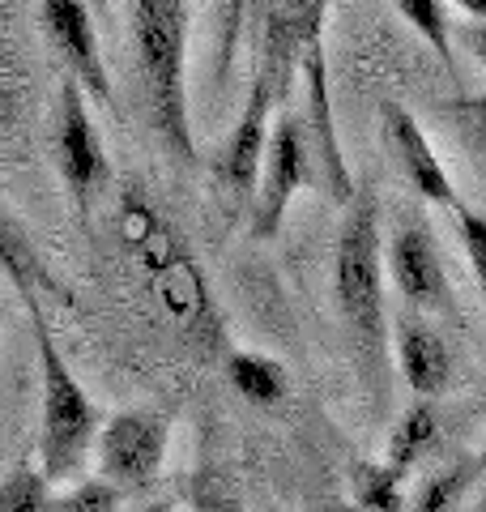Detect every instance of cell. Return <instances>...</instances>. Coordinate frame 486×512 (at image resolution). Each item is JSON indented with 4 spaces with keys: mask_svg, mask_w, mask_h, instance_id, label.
Wrapping results in <instances>:
<instances>
[{
    "mask_svg": "<svg viewBox=\"0 0 486 512\" xmlns=\"http://www.w3.org/2000/svg\"><path fill=\"white\" fill-rule=\"evenodd\" d=\"M337 308H342L350 346L359 355L363 380L380 389L388 367V291H384V239H380V201L371 184H354L346 218L337 231Z\"/></svg>",
    "mask_w": 486,
    "mask_h": 512,
    "instance_id": "cell-1",
    "label": "cell"
},
{
    "mask_svg": "<svg viewBox=\"0 0 486 512\" xmlns=\"http://www.w3.org/2000/svg\"><path fill=\"white\" fill-rule=\"evenodd\" d=\"M128 35H133L145 111H150L162 150L180 167H197V141H192L184 86L188 0H128Z\"/></svg>",
    "mask_w": 486,
    "mask_h": 512,
    "instance_id": "cell-2",
    "label": "cell"
},
{
    "mask_svg": "<svg viewBox=\"0 0 486 512\" xmlns=\"http://www.w3.org/2000/svg\"><path fill=\"white\" fill-rule=\"evenodd\" d=\"M30 325H35V346H39V372H43V414H39V470L47 483H73L86 470V457L94 453L99 440V410H94L90 393L81 380L69 372L60 346L43 320V308H30Z\"/></svg>",
    "mask_w": 486,
    "mask_h": 512,
    "instance_id": "cell-3",
    "label": "cell"
},
{
    "mask_svg": "<svg viewBox=\"0 0 486 512\" xmlns=\"http://www.w3.org/2000/svg\"><path fill=\"white\" fill-rule=\"evenodd\" d=\"M56 167L77 205V214H90L94 201L111 184V163H107L103 137L86 107V90L69 73H64V82L56 90Z\"/></svg>",
    "mask_w": 486,
    "mask_h": 512,
    "instance_id": "cell-4",
    "label": "cell"
},
{
    "mask_svg": "<svg viewBox=\"0 0 486 512\" xmlns=\"http://www.w3.org/2000/svg\"><path fill=\"white\" fill-rule=\"evenodd\" d=\"M171 440V414L162 410H128L99 427L94 457H99V478H107L120 495L154 487L167 461Z\"/></svg>",
    "mask_w": 486,
    "mask_h": 512,
    "instance_id": "cell-5",
    "label": "cell"
},
{
    "mask_svg": "<svg viewBox=\"0 0 486 512\" xmlns=\"http://www.w3.org/2000/svg\"><path fill=\"white\" fill-rule=\"evenodd\" d=\"M303 184H312V154H307V137H303V116L286 111L282 120H273L269 128V146H265V163L256 175L252 188V231L261 239H273L282 227V218L295 201V192Z\"/></svg>",
    "mask_w": 486,
    "mask_h": 512,
    "instance_id": "cell-6",
    "label": "cell"
},
{
    "mask_svg": "<svg viewBox=\"0 0 486 512\" xmlns=\"http://www.w3.org/2000/svg\"><path fill=\"white\" fill-rule=\"evenodd\" d=\"M299 77H303V137H307V154H312V184H320L333 201H350L354 197V175L337 141V124H333V99H329V73H324V39H312L303 47L299 60Z\"/></svg>",
    "mask_w": 486,
    "mask_h": 512,
    "instance_id": "cell-7",
    "label": "cell"
},
{
    "mask_svg": "<svg viewBox=\"0 0 486 512\" xmlns=\"http://www.w3.org/2000/svg\"><path fill=\"white\" fill-rule=\"evenodd\" d=\"M282 86L273 82V73L256 69L252 86H248V99L239 107V120L235 128L226 133V141L214 150V180L231 192V197H252L256 188V175H261L265 163V146H269V128H273V107L282 103Z\"/></svg>",
    "mask_w": 486,
    "mask_h": 512,
    "instance_id": "cell-8",
    "label": "cell"
},
{
    "mask_svg": "<svg viewBox=\"0 0 486 512\" xmlns=\"http://www.w3.org/2000/svg\"><path fill=\"white\" fill-rule=\"evenodd\" d=\"M39 30L64 64V73L86 90V99L111 103V73L99 47V26L86 0H39Z\"/></svg>",
    "mask_w": 486,
    "mask_h": 512,
    "instance_id": "cell-9",
    "label": "cell"
},
{
    "mask_svg": "<svg viewBox=\"0 0 486 512\" xmlns=\"http://www.w3.org/2000/svg\"><path fill=\"white\" fill-rule=\"evenodd\" d=\"M384 269H393V286L405 299V308L423 316H452L448 269L440 261V248H435V235L418 218H405L397 227Z\"/></svg>",
    "mask_w": 486,
    "mask_h": 512,
    "instance_id": "cell-10",
    "label": "cell"
},
{
    "mask_svg": "<svg viewBox=\"0 0 486 512\" xmlns=\"http://www.w3.org/2000/svg\"><path fill=\"white\" fill-rule=\"evenodd\" d=\"M380 137H384V150L393 158V167L401 171L405 188H414L423 201L431 205H448V210H457V188H452L444 163L435 158L427 133L418 128L414 111L401 107V103H384L380 107Z\"/></svg>",
    "mask_w": 486,
    "mask_h": 512,
    "instance_id": "cell-11",
    "label": "cell"
},
{
    "mask_svg": "<svg viewBox=\"0 0 486 512\" xmlns=\"http://www.w3.org/2000/svg\"><path fill=\"white\" fill-rule=\"evenodd\" d=\"M324 5H329V0H269L265 30H261V64H256V69L273 73V82L282 90L290 86V77L299 73L303 47L320 39Z\"/></svg>",
    "mask_w": 486,
    "mask_h": 512,
    "instance_id": "cell-12",
    "label": "cell"
},
{
    "mask_svg": "<svg viewBox=\"0 0 486 512\" xmlns=\"http://www.w3.org/2000/svg\"><path fill=\"white\" fill-rule=\"evenodd\" d=\"M393 338H397V363L405 384L418 397H440L452 380V350L440 338V329L431 325V316L405 308L393 316Z\"/></svg>",
    "mask_w": 486,
    "mask_h": 512,
    "instance_id": "cell-13",
    "label": "cell"
},
{
    "mask_svg": "<svg viewBox=\"0 0 486 512\" xmlns=\"http://www.w3.org/2000/svg\"><path fill=\"white\" fill-rule=\"evenodd\" d=\"M0 274L13 282V291L22 295L26 312L43 308V295H56L69 303V295L60 291V282L52 278V269L43 265V256L35 248V239L26 235V227L9 214V205L0 201Z\"/></svg>",
    "mask_w": 486,
    "mask_h": 512,
    "instance_id": "cell-14",
    "label": "cell"
},
{
    "mask_svg": "<svg viewBox=\"0 0 486 512\" xmlns=\"http://www.w3.org/2000/svg\"><path fill=\"white\" fill-rule=\"evenodd\" d=\"M226 380L235 384V393L252 406H282L290 393V376L278 359L252 355V350H235L226 359Z\"/></svg>",
    "mask_w": 486,
    "mask_h": 512,
    "instance_id": "cell-15",
    "label": "cell"
},
{
    "mask_svg": "<svg viewBox=\"0 0 486 512\" xmlns=\"http://www.w3.org/2000/svg\"><path fill=\"white\" fill-rule=\"evenodd\" d=\"M397 13L418 30L435 56L444 60L448 73H457V52H452V18H448V0H393Z\"/></svg>",
    "mask_w": 486,
    "mask_h": 512,
    "instance_id": "cell-16",
    "label": "cell"
},
{
    "mask_svg": "<svg viewBox=\"0 0 486 512\" xmlns=\"http://www.w3.org/2000/svg\"><path fill=\"white\" fill-rule=\"evenodd\" d=\"M435 436H440V419H435V410L427 406V397H423V402H418V406L401 419V427L393 431V448H388V466H393L397 474H405L418 457H427V448L435 444Z\"/></svg>",
    "mask_w": 486,
    "mask_h": 512,
    "instance_id": "cell-17",
    "label": "cell"
},
{
    "mask_svg": "<svg viewBox=\"0 0 486 512\" xmlns=\"http://www.w3.org/2000/svg\"><path fill=\"white\" fill-rule=\"evenodd\" d=\"M444 116H448V124H452V133H457V141L465 146L474 171L486 180V90H482V94H461V99H452V103L444 107Z\"/></svg>",
    "mask_w": 486,
    "mask_h": 512,
    "instance_id": "cell-18",
    "label": "cell"
},
{
    "mask_svg": "<svg viewBox=\"0 0 486 512\" xmlns=\"http://www.w3.org/2000/svg\"><path fill=\"white\" fill-rule=\"evenodd\" d=\"M52 508V483L39 466H18L0 483V512H47Z\"/></svg>",
    "mask_w": 486,
    "mask_h": 512,
    "instance_id": "cell-19",
    "label": "cell"
},
{
    "mask_svg": "<svg viewBox=\"0 0 486 512\" xmlns=\"http://www.w3.org/2000/svg\"><path fill=\"white\" fill-rule=\"evenodd\" d=\"M474 483H478V478H474V466H469V457L452 461V466L435 470L427 483H423V495H418V512H448Z\"/></svg>",
    "mask_w": 486,
    "mask_h": 512,
    "instance_id": "cell-20",
    "label": "cell"
},
{
    "mask_svg": "<svg viewBox=\"0 0 486 512\" xmlns=\"http://www.w3.org/2000/svg\"><path fill=\"white\" fill-rule=\"evenodd\" d=\"M47 512H120V491L107 483V478H86L77 483L69 495L52 500Z\"/></svg>",
    "mask_w": 486,
    "mask_h": 512,
    "instance_id": "cell-21",
    "label": "cell"
},
{
    "mask_svg": "<svg viewBox=\"0 0 486 512\" xmlns=\"http://www.w3.org/2000/svg\"><path fill=\"white\" fill-rule=\"evenodd\" d=\"M457 227H461V244H465V256H469V269H474V282L482 291V303H486V214L482 210H465L457 205Z\"/></svg>",
    "mask_w": 486,
    "mask_h": 512,
    "instance_id": "cell-22",
    "label": "cell"
},
{
    "mask_svg": "<svg viewBox=\"0 0 486 512\" xmlns=\"http://www.w3.org/2000/svg\"><path fill=\"white\" fill-rule=\"evenodd\" d=\"M197 512H248L231 491H222V487H201L197 491Z\"/></svg>",
    "mask_w": 486,
    "mask_h": 512,
    "instance_id": "cell-23",
    "label": "cell"
},
{
    "mask_svg": "<svg viewBox=\"0 0 486 512\" xmlns=\"http://www.w3.org/2000/svg\"><path fill=\"white\" fill-rule=\"evenodd\" d=\"M461 43L469 47V56H474L482 69H486V26L482 22H465L461 26Z\"/></svg>",
    "mask_w": 486,
    "mask_h": 512,
    "instance_id": "cell-24",
    "label": "cell"
},
{
    "mask_svg": "<svg viewBox=\"0 0 486 512\" xmlns=\"http://www.w3.org/2000/svg\"><path fill=\"white\" fill-rule=\"evenodd\" d=\"M457 5H461L465 18H474V22L486 26V0H457Z\"/></svg>",
    "mask_w": 486,
    "mask_h": 512,
    "instance_id": "cell-25",
    "label": "cell"
},
{
    "mask_svg": "<svg viewBox=\"0 0 486 512\" xmlns=\"http://www.w3.org/2000/svg\"><path fill=\"white\" fill-rule=\"evenodd\" d=\"M469 466H474V478H482V474H486V444L478 448L474 457H469Z\"/></svg>",
    "mask_w": 486,
    "mask_h": 512,
    "instance_id": "cell-26",
    "label": "cell"
},
{
    "mask_svg": "<svg viewBox=\"0 0 486 512\" xmlns=\"http://www.w3.org/2000/svg\"><path fill=\"white\" fill-rule=\"evenodd\" d=\"M86 5L94 9V18H107V13H111V0H86Z\"/></svg>",
    "mask_w": 486,
    "mask_h": 512,
    "instance_id": "cell-27",
    "label": "cell"
}]
</instances>
